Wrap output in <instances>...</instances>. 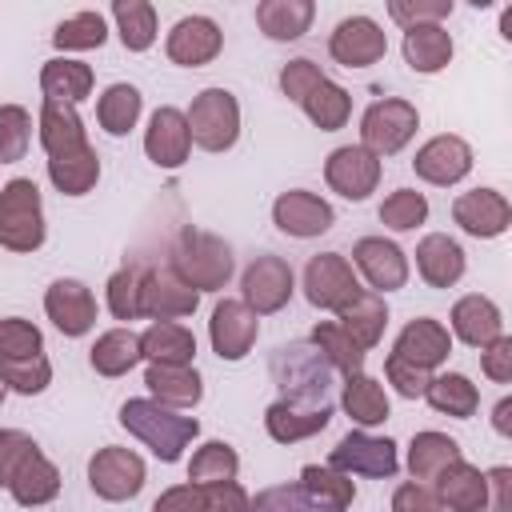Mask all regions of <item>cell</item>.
I'll list each match as a JSON object with an SVG mask.
<instances>
[{
  "mask_svg": "<svg viewBox=\"0 0 512 512\" xmlns=\"http://www.w3.org/2000/svg\"><path fill=\"white\" fill-rule=\"evenodd\" d=\"M120 424H124L136 440H144L164 464L180 460L184 448H188V444L196 440V432H200V420H196V416H180L176 408H164V404H156V400H124V404H120Z\"/></svg>",
  "mask_w": 512,
  "mask_h": 512,
  "instance_id": "obj_1",
  "label": "cell"
},
{
  "mask_svg": "<svg viewBox=\"0 0 512 512\" xmlns=\"http://www.w3.org/2000/svg\"><path fill=\"white\" fill-rule=\"evenodd\" d=\"M172 272L196 292H216L232 276V248H228V240H220L212 232L184 228L172 248Z\"/></svg>",
  "mask_w": 512,
  "mask_h": 512,
  "instance_id": "obj_2",
  "label": "cell"
},
{
  "mask_svg": "<svg viewBox=\"0 0 512 512\" xmlns=\"http://www.w3.org/2000/svg\"><path fill=\"white\" fill-rule=\"evenodd\" d=\"M272 376L284 388V400L292 404H328V388H332V364L316 352L312 340H296L284 344L272 356Z\"/></svg>",
  "mask_w": 512,
  "mask_h": 512,
  "instance_id": "obj_3",
  "label": "cell"
},
{
  "mask_svg": "<svg viewBox=\"0 0 512 512\" xmlns=\"http://www.w3.org/2000/svg\"><path fill=\"white\" fill-rule=\"evenodd\" d=\"M44 244V204L40 188L28 176H16L0 188V248L36 252Z\"/></svg>",
  "mask_w": 512,
  "mask_h": 512,
  "instance_id": "obj_4",
  "label": "cell"
},
{
  "mask_svg": "<svg viewBox=\"0 0 512 512\" xmlns=\"http://www.w3.org/2000/svg\"><path fill=\"white\" fill-rule=\"evenodd\" d=\"M192 144L204 152H228L240 136V104L228 88H204L192 96V108L184 112Z\"/></svg>",
  "mask_w": 512,
  "mask_h": 512,
  "instance_id": "obj_5",
  "label": "cell"
},
{
  "mask_svg": "<svg viewBox=\"0 0 512 512\" xmlns=\"http://www.w3.org/2000/svg\"><path fill=\"white\" fill-rule=\"evenodd\" d=\"M420 128V112L416 104L400 100V96H388V100H376L368 104L364 120H360V148H368L376 160L380 156H396Z\"/></svg>",
  "mask_w": 512,
  "mask_h": 512,
  "instance_id": "obj_6",
  "label": "cell"
},
{
  "mask_svg": "<svg viewBox=\"0 0 512 512\" xmlns=\"http://www.w3.org/2000/svg\"><path fill=\"white\" fill-rule=\"evenodd\" d=\"M360 292L364 288H360L352 264L340 252H320V256L308 260V268H304V296H308L312 308L344 312Z\"/></svg>",
  "mask_w": 512,
  "mask_h": 512,
  "instance_id": "obj_7",
  "label": "cell"
},
{
  "mask_svg": "<svg viewBox=\"0 0 512 512\" xmlns=\"http://www.w3.org/2000/svg\"><path fill=\"white\" fill-rule=\"evenodd\" d=\"M144 460L132 452V448H100L92 460H88V484L100 500H132L140 488H144Z\"/></svg>",
  "mask_w": 512,
  "mask_h": 512,
  "instance_id": "obj_8",
  "label": "cell"
},
{
  "mask_svg": "<svg viewBox=\"0 0 512 512\" xmlns=\"http://www.w3.org/2000/svg\"><path fill=\"white\" fill-rule=\"evenodd\" d=\"M328 464L336 472H344V476H392L400 468V456H396V444L388 436L348 432L328 452Z\"/></svg>",
  "mask_w": 512,
  "mask_h": 512,
  "instance_id": "obj_9",
  "label": "cell"
},
{
  "mask_svg": "<svg viewBox=\"0 0 512 512\" xmlns=\"http://www.w3.org/2000/svg\"><path fill=\"white\" fill-rule=\"evenodd\" d=\"M240 292H244V304L256 312V316H268V312H280L288 300H292V268L284 256H256L244 276H240Z\"/></svg>",
  "mask_w": 512,
  "mask_h": 512,
  "instance_id": "obj_10",
  "label": "cell"
},
{
  "mask_svg": "<svg viewBox=\"0 0 512 512\" xmlns=\"http://www.w3.org/2000/svg\"><path fill=\"white\" fill-rule=\"evenodd\" d=\"M328 52L344 68H372L376 60H384L388 36L372 16H344L328 36Z\"/></svg>",
  "mask_w": 512,
  "mask_h": 512,
  "instance_id": "obj_11",
  "label": "cell"
},
{
  "mask_svg": "<svg viewBox=\"0 0 512 512\" xmlns=\"http://www.w3.org/2000/svg\"><path fill=\"white\" fill-rule=\"evenodd\" d=\"M324 180L344 200H368L380 184V160L360 144H344L324 160Z\"/></svg>",
  "mask_w": 512,
  "mask_h": 512,
  "instance_id": "obj_12",
  "label": "cell"
},
{
  "mask_svg": "<svg viewBox=\"0 0 512 512\" xmlns=\"http://www.w3.org/2000/svg\"><path fill=\"white\" fill-rule=\"evenodd\" d=\"M260 336V320L244 300H220L208 320V340L220 360H244Z\"/></svg>",
  "mask_w": 512,
  "mask_h": 512,
  "instance_id": "obj_13",
  "label": "cell"
},
{
  "mask_svg": "<svg viewBox=\"0 0 512 512\" xmlns=\"http://www.w3.org/2000/svg\"><path fill=\"white\" fill-rule=\"evenodd\" d=\"M352 264L376 292H396L408 284V256L400 244H392L384 236H360L352 244Z\"/></svg>",
  "mask_w": 512,
  "mask_h": 512,
  "instance_id": "obj_14",
  "label": "cell"
},
{
  "mask_svg": "<svg viewBox=\"0 0 512 512\" xmlns=\"http://www.w3.org/2000/svg\"><path fill=\"white\" fill-rule=\"evenodd\" d=\"M272 220L284 236H296V240H312L320 232L332 228V204L308 188H292V192H280L276 204H272Z\"/></svg>",
  "mask_w": 512,
  "mask_h": 512,
  "instance_id": "obj_15",
  "label": "cell"
},
{
  "mask_svg": "<svg viewBox=\"0 0 512 512\" xmlns=\"http://www.w3.org/2000/svg\"><path fill=\"white\" fill-rule=\"evenodd\" d=\"M452 220H456L468 236L492 240V236H504V232H508V224H512V204H508L504 192H496V188H472V192H460V196H456Z\"/></svg>",
  "mask_w": 512,
  "mask_h": 512,
  "instance_id": "obj_16",
  "label": "cell"
},
{
  "mask_svg": "<svg viewBox=\"0 0 512 512\" xmlns=\"http://www.w3.org/2000/svg\"><path fill=\"white\" fill-rule=\"evenodd\" d=\"M196 304H200V292L188 288L172 268L144 272V280H140V316L180 320V316H192Z\"/></svg>",
  "mask_w": 512,
  "mask_h": 512,
  "instance_id": "obj_17",
  "label": "cell"
},
{
  "mask_svg": "<svg viewBox=\"0 0 512 512\" xmlns=\"http://www.w3.org/2000/svg\"><path fill=\"white\" fill-rule=\"evenodd\" d=\"M44 312L64 336H84L96 324V296L88 292V284H80L72 276H60L44 292Z\"/></svg>",
  "mask_w": 512,
  "mask_h": 512,
  "instance_id": "obj_18",
  "label": "cell"
},
{
  "mask_svg": "<svg viewBox=\"0 0 512 512\" xmlns=\"http://www.w3.org/2000/svg\"><path fill=\"white\" fill-rule=\"evenodd\" d=\"M220 48H224V32L208 16H184V20H176L172 32H168V44H164L168 60L180 64V68H200V64L216 60Z\"/></svg>",
  "mask_w": 512,
  "mask_h": 512,
  "instance_id": "obj_19",
  "label": "cell"
},
{
  "mask_svg": "<svg viewBox=\"0 0 512 512\" xmlns=\"http://www.w3.org/2000/svg\"><path fill=\"white\" fill-rule=\"evenodd\" d=\"M412 168H416L420 180H428L436 188H448V184H460L472 172V148L460 136H432L412 156Z\"/></svg>",
  "mask_w": 512,
  "mask_h": 512,
  "instance_id": "obj_20",
  "label": "cell"
},
{
  "mask_svg": "<svg viewBox=\"0 0 512 512\" xmlns=\"http://www.w3.org/2000/svg\"><path fill=\"white\" fill-rule=\"evenodd\" d=\"M144 152L156 168H180L192 152V136H188V120L180 108H156L144 132Z\"/></svg>",
  "mask_w": 512,
  "mask_h": 512,
  "instance_id": "obj_21",
  "label": "cell"
},
{
  "mask_svg": "<svg viewBox=\"0 0 512 512\" xmlns=\"http://www.w3.org/2000/svg\"><path fill=\"white\" fill-rule=\"evenodd\" d=\"M400 360H408V364H416V368H424V372H432L436 364H444L448 360V352H452V336H448V328L440 324V320H432V316H420V320H408L404 328H400V336H396V348H392Z\"/></svg>",
  "mask_w": 512,
  "mask_h": 512,
  "instance_id": "obj_22",
  "label": "cell"
},
{
  "mask_svg": "<svg viewBox=\"0 0 512 512\" xmlns=\"http://www.w3.org/2000/svg\"><path fill=\"white\" fill-rule=\"evenodd\" d=\"M332 420V404H292V400H276L264 412V428L276 444H296L308 440L316 432H324Z\"/></svg>",
  "mask_w": 512,
  "mask_h": 512,
  "instance_id": "obj_23",
  "label": "cell"
},
{
  "mask_svg": "<svg viewBox=\"0 0 512 512\" xmlns=\"http://www.w3.org/2000/svg\"><path fill=\"white\" fill-rule=\"evenodd\" d=\"M452 332L472 348H488L492 340L504 336V316L488 296L472 292V296H460L452 304Z\"/></svg>",
  "mask_w": 512,
  "mask_h": 512,
  "instance_id": "obj_24",
  "label": "cell"
},
{
  "mask_svg": "<svg viewBox=\"0 0 512 512\" xmlns=\"http://www.w3.org/2000/svg\"><path fill=\"white\" fill-rule=\"evenodd\" d=\"M144 384L156 404L164 408H192L204 396V380L192 364H148Z\"/></svg>",
  "mask_w": 512,
  "mask_h": 512,
  "instance_id": "obj_25",
  "label": "cell"
},
{
  "mask_svg": "<svg viewBox=\"0 0 512 512\" xmlns=\"http://www.w3.org/2000/svg\"><path fill=\"white\" fill-rule=\"evenodd\" d=\"M416 272L424 276L428 288H452L464 276V248L452 236L432 232L416 244Z\"/></svg>",
  "mask_w": 512,
  "mask_h": 512,
  "instance_id": "obj_26",
  "label": "cell"
},
{
  "mask_svg": "<svg viewBox=\"0 0 512 512\" xmlns=\"http://www.w3.org/2000/svg\"><path fill=\"white\" fill-rule=\"evenodd\" d=\"M40 144H44L48 160H60V156H72V152L88 148L84 120L76 116L72 104L44 100V108H40Z\"/></svg>",
  "mask_w": 512,
  "mask_h": 512,
  "instance_id": "obj_27",
  "label": "cell"
},
{
  "mask_svg": "<svg viewBox=\"0 0 512 512\" xmlns=\"http://www.w3.org/2000/svg\"><path fill=\"white\" fill-rule=\"evenodd\" d=\"M8 488H12L16 504H24V508H40V504L56 500V492H60V472H56V464H52L40 448H32V452L20 460V468L12 472Z\"/></svg>",
  "mask_w": 512,
  "mask_h": 512,
  "instance_id": "obj_28",
  "label": "cell"
},
{
  "mask_svg": "<svg viewBox=\"0 0 512 512\" xmlns=\"http://www.w3.org/2000/svg\"><path fill=\"white\" fill-rule=\"evenodd\" d=\"M404 60L412 72L432 76L444 72L452 60V32L444 24H416L404 32Z\"/></svg>",
  "mask_w": 512,
  "mask_h": 512,
  "instance_id": "obj_29",
  "label": "cell"
},
{
  "mask_svg": "<svg viewBox=\"0 0 512 512\" xmlns=\"http://www.w3.org/2000/svg\"><path fill=\"white\" fill-rule=\"evenodd\" d=\"M300 492L320 508V512H344L356 500V484L352 476L336 472L332 464H304L300 472Z\"/></svg>",
  "mask_w": 512,
  "mask_h": 512,
  "instance_id": "obj_30",
  "label": "cell"
},
{
  "mask_svg": "<svg viewBox=\"0 0 512 512\" xmlns=\"http://www.w3.org/2000/svg\"><path fill=\"white\" fill-rule=\"evenodd\" d=\"M436 500L452 512H484V472L468 460H456L436 476Z\"/></svg>",
  "mask_w": 512,
  "mask_h": 512,
  "instance_id": "obj_31",
  "label": "cell"
},
{
  "mask_svg": "<svg viewBox=\"0 0 512 512\" xmlns=\"http://www.w3.org/2000/svg\"><path fill=\"white\" fill-rule=\"evenodd\" d=\"M40 88H44V100H56V104H80L88 92H92V68L84 60H68V56H56L40 68Z\"/></svg>",
  "mask_w": 512,
  "mask_h": 512,
  "instance_id": "obj_32",
  "label": "cell"
},
{
  "mask_svg": "<svg viewBox=\"0 0 512 512\" xmlns=\"http://www.w3.org/2000/svg\"><path fill=\"white\" fill-rule=\"evenodd\" d=\"M316 16L312 0H264L256 4V24L268 40H300Z\"/></svg>",
  "mask_w": 512,
  "mask_h": 512,
  "instance_id": "obj_33",
  "label": "cell"
},
{
  "mask_svg": "<svg viewBox=\"0 0 512 512\" xmlns=\"http://www.w3.org/2000/svg\"><path fill=\"white\" fill-rule=\"evenodd\" d=\"M140 352L148 356V364H192L196 336H192V328H184L176 320H156L140 336Z\"/></svg>",
  "mask_w": 512,
  "mask_h": 512,
  "instance_id": "obj_34",
  "label": "cell"
},
{
  "mask_svg": "<svg viewBox=\"0 0 512 512\" xmlns=\"http://www.w3.org/2000/svg\"><path fill=\"white\" fill-rule=\"evenodd\" d=\"M456 460H464V452L444 432H416L412 444H408V472H412V480H436Z\"/></svg>",
  "mask_w": 512,
  "mask_h": 512,
  "instance_id": "obj_35",
  "label": "cell"
},
{
  "mask_svg": "<svg viewBox=\"0 0 512 512\" xmlns=\"http://www.w3.org/2000/svg\"><path fill=\"white\" fill-rule=\"evenodd\" d=\"M344 412L360 424V428H376L388 420V392L376 376H364V372H352L344 380V396H340Z\"/></svg>",
  "mask_w": 512,
  "mask_h": 512,
  "instance_id": "obj_36",
  "label": "cell"
},
{
  "mask_svg": "<svg viewBox=\"0 0 512 512\" xmlns=\"http://www.w3.org/2000/svg\"><path fill=\"white\" fill-rule=\"evenodd\" d=\"M384 324H388V304H384L380 292H360V296L340 312V328H344L364 352L380 344Z\"/></svg>",
  "mask_w": 512,
  "mask_h": 512,
  "instance_id": "obj_37",
  "label": "cell"
},
{
  "mask_svg": "<svg viewBox=\"0 0 512 512\" xmlns=\"http://www.w3.org/2000/svg\"><path fill=\"white\" fill-rule=\"evenodd\" d=\"M88 360H92V368H96L100 376H124V372H132V368L144 360L140 336H136L132 328H112V332L96 336Z\"/></svg>",
  "mask_w": 512,
  "mask_h": 512,
  "instance_id": "obj_38",
  "label": "cell"
},
{
  "mask_svg": "<svg viewBox=\"0 0 512 512\" xmlns=\"http://www.w3.org/2000/svg\"><path fill=\"white\" fill-rule=\"evenodd\" d=\"M424 396H428V404L436 412L456 416V420H468L476 412V404H480V392H476V384L464 372H440V376H432L428 388H424Z\"/></svg>",
  "mask_w": 512,
  "mask_h": 512,
  "instance_id": "obj_39",
  "label": "cell"
},
{
  "mask_svg": "<svg viewBox=\"0 0 512 512\" xmlns=\"http://www.w3.org/2000/svg\"><path fill=\"white\" fill-rule=\"evenodd\" d=\"M48 180H52L56 192H64V196H84V192H92L96 180H100V156H96V148L88 144V148H80V152H72V156L48 160Z\"/></svg>",
  "mask_w": 512,
  "mask_h": 512,
  "instance_id": "obj_40",
  "label": "cell"
},
{
  "mask_svg": "<svg viewBox=\"0 0 512 512\" xmlns=\"http://www.w3.org/2000/svg\"><path fill=\"white\" fill-rule=\"evenodd\" d=\"M300 108H304V116L320 128V132H336V128H344L348 124V116H352V96L340 88V84H332L328 76L300 100Z\"/></svg>",
  "mask_w": 512,
  "mask_h": 512,
  "instance_id": "obj_41",
  "label": "cell"
},
{
  "mask_svg": "<svg viewBox=\"0 0 512 512\" xmlns=\"http://www.w3.org/2000/svg\"><path fill=\"white\" fill-rule=\"evenodd\" d=\"M140 108H144V100H140V88L136 84H108L104 96H100V104H96V120H100V128L108 136H124V132L136 128Z\"/></svg>",
  "mask_w": 512,
  "mask_h": 512,
  "instance_id": "obj_42",
  "label": "cell"
},
{
  "mask_svg": "<svg viewBox=\"0 0 512 512\" xmlns=\"http://www.w3.org/2000/svg\"><path fill=\"white\" fill-rule=\"evenodd\" d=\"M112 20L120 32V44L128 52H148L156 40V8L148 0H116L112 4Z\"/></svg>",
  "mask_w": 512,
  "mask_h": 512,
  "instance_id": "obj_43",
  "label": "cell"
},
{
  "mask_svg": "<svg viewBox=\"0 0 512 512\" xmlns=\"http://www.w3.org/2000/svg\"><path fill=\"white\" fill-rule=\"evenodd\" d=\"M312 344H316V352H320L336 372H344V376H352V372L364 368V348H360L340 324H332V320H324V324L312 328Z\"/></svg>",
  "mask_w": 512,
  "mask_h": 512,
  "instance_id": "obj_44",
  "label": "cell"
},
{
  "mask_svg": "<svg viewBox=\"0 0 512 512\" xmlns=\"http://www.w3.org/2000/svg\"><path fill=\"white\" fill-rule=\"evenodd\" d=\"M236 468H240V456L232 444L224 440H208L192 452V464H188V480L192 484H220V480H236Z\"/></svg>",
  "mask_w": 512,
  "mask_h": 512,
  "instance_id": "obj_45",
  "label": "cell"
},
{
  "mask_svg": "<svg viewBox=\"0 0 512 512\" xmlns=\"http://www.w3.org/2000/svg\"><path fill=\"white\" fill-rule=\"evenodd\" d=\"M104 40H108V24H104V16H100V12H76V16L60 20V24H56V32H52V44H56L60 52L100 48Z\"/></svg>",
  "mask_w": 512,
  "mask_h": 512,
  "instance_id": "obj_46",
  "label": "cell"
},
{
  "mask_svg": "<svg viewBox=\"0 0 512 512\" xmlns=\"http://www.w3.org/2000/svg\"><path fill=\"white\" fill-rule=\"evenodd\" d=\"M0 384L20 392V396H40L52 384V364L44 356H28V360H0Z\"/></svg>",
  "mask_w": 512,
  "mask_h": 512,
  "instance_id": "obj_47",
  "label": "cell"
},
{
  "mask_svg": "<svg viewBox=\"0 0 512 512\" xmlns=\"http://www.w3.org/2000/svg\"><path fill=\"white\" fill-rule=\"evenodd\" d=\"M428 220V200H424V192H416V188H396L384 204H380V224H388V228H396V232H408V228H416V224H424Z\"/></svg>",
  "mask_w": 512,
  "mask_h": 512,
  "instance_id": "obj_48",
  "label": "cell"
},
{
  "mask_svg": "<svg viewBox=\"0 0 512 512\" xmlns=\"http://www.w3.org/2000/svg\"><path fill=\"white\" fill-rule=\"evenodd\" d=\"M32 140V116L20 104H0V164L24 160Z\"/></svg>",
  "mask_w": 512,
  "mask_h": 512,
  "instance_id": "obj_49",
  "label": "cell"
},
{
  "mask_svg": "<svg viewBox=\"0 0 512 512\" xmlns=\"http://www.w3.org/2000/svg\"><path fill=\"white\" fill-rule=\"evenodd\" d=\"M40 352H44V336L32 320H20V316L0 320V360H28Z\"/></svg>",
  "mask_w": 512,
  "mask_h": 512,
  "instance_id": "obj_50",
  "label": "cell"
},
{
  "mask_svg": "<svg viewBox=\"0 0 512 512\" xmlns=\"http://www.w3.org/2000/svg\"><path fill=\"white\" fill-rule=\"evenodd\" d=\"M140 268H120L108 276V308L116 320H136L140 316Z\"/></svg>",
  "mask_w": 512,
  "mask_h": 512,
  "instance_id": "obj_51",
  "label": "cell"
},
{
  "mask_svg": "<svg viewBox=\"0 0 512 512\" xmlns=\"http://www.w3.org/2000/svg\"><path fill=\"white\" fill-rule=\"evenodd\" d=\"M452 12V0H392L388 16L408 32L416 24H440Z\"/></svg>",
  "mask_w": 512,
  "mask_h": 512,
  "instance_id": "obj_52",
  "label": "cell"
},
{
  "mask_svg": "<svg viewBox=\"0 0 512 512\" xmlns=\"http://www.w3.org/2000/svg\"><path fill=\"white\" fill-rule=\"evenodd\" d=\"M244 512H320V508L300 492V484H276L264 488L256 500H248Z\"/></svg>",
  "mask_w": 512,
  "mask_h": 512,
  "instance_id": "obj_53",
  "label": "cell"
},
{
  "mask_svg": "<svg viewBox=\"0 0 512 512\" xmlns=\"http://www.w3.org/2000/svg\"><path fill=\"white\" fill-rule=\"evenodd\" d=\"M320 80H324V72H320V64L308 60V56H296V60H288V64L280 68V92H284L288 100H296V104H300Z\"/></svg>",
  "mask_w": 512,
  "mask_h": 512,
  "instance_id": "obj_54",
  "label": "cell"
},
{
  "mask_svg": "<svg viewBox=\"0 0 512 512\" xmlns=\"http://www.w3.org/2000/svg\"><path fill=\"white\" fill-rule=\"evenodd\" d=\"M384 376H388V384H392L400 396H408V400L424 396V388H428V380H432V372H424V368L400 360L396 352H388V360H384Z\"/></svg>",
  "mask_w": 512,
  "mask_h": 512,
  "instance_id": "obj_55",
  "label": "cell"
},
{
  "mask_svg": "<svg viewBox=\"0 0 512 512\" xmlns=\"http://www.w3.org/2000/svg\"><path fill=\"white\" fill-rule=\"evenodd\" d=\"M204 488V512H244L248 508V492L236 480H220V484H200Z\"/></svg>",
  "mask_w": 512,
  "mask_h": 512,
  "instance_id": "obj_56",
  "label": "cell"
},
{
  "mask_svg": "<svg viewBox=\"0 0 512 512\" xmlns=\"http://www.w3.org/2000/svg\"><path fill=\"white\" fill-rule=\"evenodd\" d=\"M392 512H444V504L436 500L432 488H424L420 480H408L392 492Z\"/></svg>",
  "mask_w": 512,
  "mask_h": 512,
  "instance_id": "obj_57",
  "label": "cell"
},
{
  "mask_svg": "<svg viewBox=\"0 0 512 512\" xmlns=\"http://www.w3.org/2000/svg\"><path fill=\"white\" fill-rule=\"evenodd\" d=\"M484 512H512V468L484 472Z\"/></svg>",
  "mask_w": 512,
  "mask_h": 512,
  "instance_id": "obj_58",
  "label": "cell"
},
{
  "mask_svg": "<svg viewBox=\"0 0 512 512\" xmlns=\"http://www.w3.org/2000/svg\"><path fill=\"white\" fill-rule=\"evenodd\" d=\"M32 448H36V440H32L28 432H4V440H0V488H8L12 472L20 468V460H24Z\"/></svg>",
  "mask_w": 512,
  "mask_h": 512,
  "instance_id": "obj_59",
  "label": "cell"
},
{
  "mask_svg": "<svg viewBox=\"0 0 512 512\" xmlns=\"http://www.w3.org/2000/svg\"><path fill=\"white\" fill-rule=\"evenodd\" d=\"M480 352H484V356H480L484 376L496 380V384H508V380H512V340L500 336V340H492V344L480 348Z\"/></svg>",
  "mask_w": 512,
  "mask_h": 512,
  "instance_id": "obj_60",
  "label": "cell"
},
{
  "mask_svg": "<svg viewBox=\"0 0 512 512\" xmlns=\"http://www.w3.org/2000/svg\"><path fill=\"white\" fill-rule=\"evenodd\" d=\"M152 512H204V488L200 484H176V488H168L156 504H152Z\"/></svg>",
  "mask_w": 512,
  "mask_h": 512,
  "instance_id": "obj_61",
  "label": "cell"
},
{
  "mask_svg": "<svg viewBox=\"0 0 512 512\" xmlns=\"http://www.w3.org/2000/svg\"><path fill=\"white\" fill-rule=\"evenodd\" d=\"M492 428H496L500 436H512V400H508V396L496 404V412H492Z\"/></svg>",
  "mask_w": 512,
  "mask_h": 512,
  "instance_id": "obj_62",
  "label": "cell"
},
{
  "mask_svg": "<svg viewBox=\"0 0 512 512\" xmlns=\"http://www.w3.org/2000/svg\"><path fill=\"white\" fill-rule=\"evenodd\" d=\"M0 400H4V384H0Z\"/></svg>",
  "mask_w": 512,
  "mask_h": 512,
  "instance_id": "obj_63",
  "label": "cell"
},
{
  "mask_svg": "<svg viewBox=\"0 0 512 512\" xmlns=\"http://www.w3.org/2000/svg\"><path fill=\"white\" fill-rule=\"evenodd\" d=\"M0 440H4V432H0Z\"/></svg>",
  "mask_w": 512,
  "mask_h": 512,
  "instance_id": "obj_64",
  "label": "cell"
}]
</instances>
